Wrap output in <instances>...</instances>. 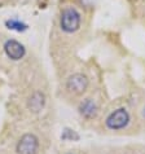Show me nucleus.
<instances>
[{"instance_id": "obj_1", "label": "nucleus", "mask_w": 145, "mask_h": 154, "mask_svg": "<svg viewBox=\"0 0 145 154\" xmlns=\"http://www.w3.org/2000/svg\"><path fill=\"white\" fill-rule=\"evenodd\" d=\"M80 21H82V17H80L79 12L72 7H67L61 12L60 26L65 32L71 34L80 27Z\"/></svg>"}, {"instance_id": "obj_2", "label": "nucleus", "mask_w": 145, "mask_h": 154, "mask_svg": "<svg viewBox=\"0 0 145 154\" xmlns=\"http://www.w3.org/2000/svg\"><path fill=\"white\" fill-rule=\"evenodd\" d=\"M130 122V114L126 109H117L106 118V127L109 130H122L125 128Z\"/></svg>"}, {"instance_id": "obj_3", "label": "nucleus", "mask_w": 145, "mask_h": 154, "mask_svg": "<svg viewBox=\"0 0 145 154\" xmlns=\"http://www.w3.org/2000/svg\"><path fill=\"white\" fill-rule=\"evenodd\" d=\"M38 149H39V140L32 134L23 135L17 144V153L18 154H36Z\"/></svg>"}, {"instance_id": "obj_4", "label": "nucleus", "mask_w": 145, "mask_h": 154, "mask_svg": "<svg viewBox=\"0 0 145 154\" xmlns=\"http://www.w3.org/2000/svg\"><path fill=\"white\" fill-rule=\"evenodd\" d=\"M88 87V78L83 74L71 75L66 82V88L75 95H82Z\"/></svg>"}, {"instance_id": "obj_5", "label": "nucleus", "mask_w": 145, "mask_h": 154, "mask_svg": "<svg viewBox=\"0 0 145 154\" xmlns=\"http://www.w3.org/2000/svg\"><path fill=\"white\" fill-rule=\"evenodd\" d=\"M4 51H5L7 56L9 58H12V60H14V61L21 60L25 56V53H26L25 47L21 44L20 42L13 40V39L5 42V44H4Z\"/></svg>"}, {"instance_id": "obj_6", "label": "nucleus", "mask_w": 145, "mask_h": 154, "mask_svg": "<svg viewBox=\"0 0 145 154\" xmlns=\"http://www.w3.org/2000/svg\"><path fill=\"white\" fill-rule=\"evenodd\" d=\"M79 112L84 118L91 119V118H95L97 115L99 108H97V105L91 100V98H87V100H84L82 104L79 105Z\"/></svg>"}, {"instance_id": "obj_7", "label": "nucleus", "mask_w": 145, "mask_h": 154, "mask_svg": "<svg viewBox=\"0 0 145 154\" xmlns=\"http://www.w3.org/2000/svg\"><path fill=\"white\" fill-rule=\"evenodd\" d=\"M45 105V97L42 92H34L29 98V109L34 113H39Z\"/></svg>"}, {"instance_id": "obj_8", "label": "nucleus", "mask_w": 145, "mask_h": 154, "mask_svg": "<svg viewBox=\"0 0 145 154\" xmlns=\"http://www.w3.org/2000/svg\"><path fill=\"white\" fill-rule=\"evenodd\" d=\"M5 25H7L8 29L14 30V31H18V32H22L25 30H27V25L21 22L18 20H8L5 22Z\"/></svg>"}, {"instance_id": "obj_9", "label": "nucleus", "mask_w": 145, "mask_h": 154, "mask_svg": "<svg viewBox=\"0 0 145 154\" xmlns=\"http://www.w3.org/2000/svg\"><path fill=\"white\" fill-rule=\"evenodd\" d=\"M62 140H67V141H78L79 140V135L76 134L74 130H65L63 134L61 135Z\"/></svg>"}, {"instance_id": "obj_10", "label": "nucleus", "mask_w": 145, "mask_h": 154, "mask_svg": "<svg viewBox=\"0 0 145 154\" xmlns=\"http://www.w3.org/2000/svg\"><path fill=\"white\" fill-rule=\"evenodd\" d=\"M143 115H144V117H145V108H144V112H143Z\"/></svg>"}]
</instances>
